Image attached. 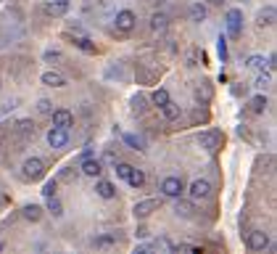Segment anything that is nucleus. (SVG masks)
Masks as SVG:
<instances>
[{"label": "nucleus", "instance_id": "obj_23", "mask_svg": "<svg viewBox=\"0 0 277 254\" xmlns=\"http://www.w3.org/2000/svg\"><path fill=\"white\" fill-rule=\"evenodd\" d=\"M48 212H53V217H61L64 215V206L56 196H48Z\"/></svg>", "mask_w": 277, "mask_h": 254}, {"label": "nucleus", "instance_id": "obj_9", "mask_svg": "<svg viewBox=\"0 0 277 254\" xmlns=\"http://www.w3.org/2000/svg\"><path fill=\"white\" fill-rule=\"evenodd\" d=\"M79 170H82V175H87V178H100L103 164H100L98 159H85V161H82V167H79Z\"/></svg>", "mask_w": 277, "mask_h": 254}, {"label": "nucleus", "instance_id": "obj_37", "mask_svg": "<svg viewBox=\"0 0 277 254\" xmlns=\"http://www.w3.org/2000/svg\"><path fill=\"white\" fill-rule=\"evenodd\" d=\"M45 59H48V61H59L61 53H45Z\"/></svg>", "mask_w": 277, "mask_h": 254}, {"label": "nucleus", "instance_id": "obj_21", "mask_svg": "<svg viewBox=\"0 0 277 254\" xmlns=\"http://www.w3.org/2000/svg\"><path fill=\"white\" fill-rule=\"evenodd\" d=\"M127 183H130L132 188H140L143 183H145V175H143L140 170H135V167H132V170H130V175H127Z\"/></svg>", "mask_w": 277, "mask_h": 254}, {"label": "nucleus", "instance_id": "obj_33", "mask_svg": "<svg viewBox=\"0 0 277 254\" xmlns=\"http://www.w3.org/2000/svg\"><path fill=\"white\" fill-rule=\"evenodd\" d=\"M111 244H114V236H103L95 241V246H111Z\"/></svg>", "mask_w": 277, "mask_h": 254}, {"label": "nucleus", "instance_id": "obj_35", "mask_svg": "<svg viewBox=\"0 0 277 254\" xmlns=\"http://www.w3.org/2000/svg\"><path fill=\"white\" fill-rule=\"evenodd\" d=\"M143 109H145V98H143V96H137V98H135V111L140 114Z\"/></svg>", "mask_w": 277, "mask_h": 254}, {"label": "nucleus", "instance_id": "obj_36", "mask_svg": "<svg viewBox=\"0 0 277 254\" xmlns=\"http://www.w3.org/2000/svg\"><path fill=\"white\" fill-rule=\"evenodd\" d=\"M74 178H77V172H72V170H66L61 175V180H74Z\"/></svg>", "mask_w": 277, "mask_h": 254}, {"label": "nucleus", "instance_id": "obj_38", "mask_svg": "<svg viewBox=\"0 0 277 254\" xmlns=\"http://www.w3.org/2000/svg\"><path fill=\"white\" fill-rule=\"evenodd\" d=\"M209 3H211V6H222V0H209Z\"/></svg>", "mask_w": 277, "mask_h": 254}, {"label": "nucleus", "instance_id": "obj_17", "mask_svg": "<svg viewBox=\"0 0 277 254\" xmlns=\"http://www.w3.org/2000/svg\"><path fill=\"white\" fill-rule=\"evenodd\" d=\"M161 111H164V119H169V122L180 119V106H177V103H172V101H167L164 106H161Z\"/></svg>", "mask_w": 277, "mask_h": 254}, {"label": "nucleus", "instance_id": "obj_40", "mask_svg": "<svg viewBox=\"0 0 277 254\" xmlns=\"http://www.w3.org/2000/svg\"><path fill=\"white\" fill-rule=\"evenodd\" d=\"M0 249H3V244H0Z\"/></svg>", "mask_w": 277, "mask_h": 254}, {"label": "nucleus", "instance_id": "obj_1", "mask_svg": "<svg viewBox=\"0 0 277 254\" xmlns=\"http://www.w3.org/2000/svg\"><path fill=\"white\" fill-rule=\"evenodd\" d=\"M21 175H24V180H40L45 175V164H42V159L37 156H32L24 161V167H21Z\"/></svg>", "mask_w": 277, "mask_h": 254}, {"label": "nucleus", "instance_id": "obj_39", "mask_svg": "<svg viewBox=\"0 0 277 254\" xmlns=\"http://www.w3.org/2000/svg\"><path fill=\"white\" fill-rule=\"evenodd\" d=\"M3 143H6V141H3V135H0V151H3Z\"/></svg>", "mask_w": 277, "mask_h": 254}, {"label": "nucleus", "instance_id": "obj_34", "mask_svg": "<svg viewBox=\"0 0 277 254\" xmlns=\"http://www.w3.org/2000/svg\"><path fill=\"white\" fill-rule=\"evenodd\" d=\"M37 111L40 114H50V101H40L37 103Z\"/></svg>", "mask_w": 277, "mask_h": 254}, {"label": "nucleus", "instance_id": "obj_15", "mask_svg": "<svg viewBox=\"0 0 277 254\" xmlns=\"http://www.w3.org/2000/svg\"><path fill=\"white\" fill-rule=\"evenodd\" d=\"M21 215H24L29 223H37L40 217H42V206H37V204H27L24 209H21Z\"/></svg>", "mask_w": 277, "mask_h": 254}, {"label": "nucleus", "instance_id": "obj_27", "mask_svg": "<svg viewBox=\"0 0 277 254\" xmlns=\"http://www.w3.org/2000/svg\"><path fill=\"white\" fill-rule=\"evenodd\" d=\"M167 101H172V98H169V93H167V90H161V88H158L156 93H153V103H156V106L161 109V106H164Z\"/></svg>", "mask_w": 277, "mask_h": 254}, {"label": "nucleus", "instance_id": "obj_24", "mask_svg": "<svg viewBox=\"0 0 277 254\" xmlns=\"http://www.w3.org/2000/svg\"><path fill=\"white\" fill-rule=\"evenodd\" d=\"M175 212H177V215H182V217H190V215H193V204H188V201H180V199H177V204H175Z\"/></svg>", "mask_w": 277, "mask_h": 254}, {"label": "nucleus", "instance_id": "obj_8", "mask_svg": "<svg viewBox=\"0 0 277 254\" xmlns=\"http://www.w3.org/2000/svg\"><path fill=\"white\" fill-rule=\"evenodd\" d=\"M74 124V117H72V111H66V109H59V111H53V127H64V130H69V127Z\"/></svg>", "mask_w": 277, "mask_h": 254}, {"label": "nucleus", "instance_id": "obj_11", "mask_svg": "<svg viewBox=\"0 0 277 254\" xmlns=\"http://www.w3.org/2000/svg\"><path fill=\"white\" fill-rule=\"evenodd\" d=\"M132 27H135V14H132V11H119V14H117V29L130 32Z\"/></svg>", "mask_w": 277, "mask_h": 254}, {"label": "nucleus", "instance_id": "obj_13", "mask_svg": "<svg viewBox=\"0 0 277 254\" xmlns=\"http://www.w3.org/2000/svg\"><path fill=\"white\" fill-rule=\"evenodd\" d=\"M34 133H37V127H34L29 119L16 122V135L21 138V141H29V138H34Z\"/></svg>", "mask_w": 277, "mask_h": 254}, {"label": "nucleus", "instance_id": "obj_10", "mask_svg": "<svg viewBox=\"0 0 277 254\" xmlns=\"http://www.w3.org/2000/svg\"><path fill=\"white\" fill-rule=\"evenodd\" d=\"M158 209V201L156 199H145V201H137L135 204V217H148L151 212Z\"/></svg>", "mask_w": 277, "mask_h": 254}, {"label": "nucleus", "instance_id": "obj_32", "mask_svg": "<svg viewBox=\"0 0 277 254\" xmlns=\"http://www.w3.org/2000/svg\"><path fill=\"white\" fill-rule=\"evenodd\" d=\"M267 85H272V77H267V74H261V77L256 79V88H267Z\"/></svg>", "mask_w": 277, "mask_h": 254}, {"label": "nucleus", "instance_id": "obj_6", "mask_svg": "<svg viewBox=\"0 0 277 254\" xmlns=\"http://www.w3.org/2000/svg\"><path fill=\"white\" fill-rule=\"evenodd\" d=\"M48 143H50V148H64L69 143V133L64 130V127H53V130L48 133Z\"/></svg>", "mask_w": 277, "mask_h": 254}, {"label": "nucleus", "instance_id": "obj_16", "mask_svg": "<svg viewBox=\"0 0 277 254\" xmlns=\"http://www.w3.org/2000/svg\"><path fill=\"white\" fill-rule=\"evenodd\" d=\"M42 82H45V85H50V88H64V85H66V79H64L59 72H45V74H42Z\"/></svg>", "mask_w": 277, "mask_h": 254}, {"label": "nucleus", "instance_id": "obj_26", "mask_svg": "<svg viewBox=\"0 0 277 254\" xmlns=\"http://www.w3.org/2000/svg\"><path fill=\"white\" fill-rule=\"evenodd\" d=\"M74 45H77L79 51H85V53H95V45H92L87 37H77V40H74Z\"/></svg>", "mask_w": 277, "mask_h": 254}, {"label": "nucleus", "instance_id": "obj_5", "mask_svg": "<svg viewBox=\"0 0 277 254\" xmlns=\"http://www.w3.org/2000/svg\"><path fill=\"white\" fill-rule=\"evenodd\" d=\"M161 191H164V196H169V199H180L182 196V180L180 178H167L164 183H161Z\"/></svg>", "mask_w": 277, "mask_h": 254}, {"label": "nucleus", "instance_id": "obj_18", "mask_svg": "<svg viewBox=\"0 0 277 254\" xmlns=\"http://www.w3.org/2000/svg\"><path fill=\"white\" fill-rule=\"evenodd\" d=\"M95 191H98V196H103V199H114V196H117V188H114L108 180H100L95 186Z\"/></svg>", "mask_w": 277, "mask_h": 254}, {"label": "nucleus", "instance_id": "obj_4", "mask_svg": "<svg viewBox=\"0 0 277 254\" xmlns=\"http://www.w3.org/2000/svg\"><path fill=\"white\" fill-rule=\"evenodd\" d=\"M267 246H269V236L264 233V230H251V233H248V249L264 251Z\"/></svg>", "mask_w": 277, "mask_h": 254}, {"label": "nucleus", "instance_id": "obj_25", "mask_svg": "<svg viewBox=\"0 0 277 254\" xmlns=\"http://www.w3.org/2000/svg\"><path fill=\"white\" fill-rule=\"evenodd\" d=\"M264 109H267V98H264V96H256V98L251 101V111L253 114H261Z\"/></svg>", "mask_w": 277, "mask_h": 254}, {"label": "nucleus", "instance_id": "obj_22", "mask_svg": "<svg viewBox=\"0 0 277 254\" xmlns=\"http://www.w3.org/2000/svg\"><path fill=\"white\" fill-rule=\"evenodd\" d=\"M206 16H209L206 6H201V3H193V6H190V19H193V21H203Z\"/></svg>", "mask_w": 277, "mask_h": 254}, {"label": "nucleus", "instance_id": "obj_20", "mask_svg": "<svg viewBox=\"0 0 277 254\" xmlns=\"http://www.w3.org/2000/svg\"><path fill=\"white\" fill-rule=\"evenodd\" d=\"M248 69H256V72H264V69L269 66V61L264 59V56H248Z\"/></svg>", "mask_w": 277, "mask_h": 254}, {"label": "nucleus", "instance_id": "obj_19", "mask_svg": "<svg viewBox=\"0 0 277 254\" xmlns=\"http://www.w3.org/2000/svg\"><path fill=\"white\" fill-rule=\"evenodd\" d=\"M167 27H169L167 14H153V16H151V29H153V32H164Z\"/></svg>", "mask_w": 277, "mask_h": 254}, {"label": "nucleus", "instance_id": "obj_7", "mask_svg": "<svg viewBox=\"0 0 277 254\" xmlns=\"http://www.w3.org/2000/svg\"><path fill=\"white\" fill-rule=\"evenodd\" d=\"M198 146L206 148V151H216V148H219V133H214V130L201 133L198 135Z\"/></svg>", "mask_w": 277, "mask_h": 254}, {"label": "nucleus", "instance_id": "obj_29", "mask_svg": "<svg viewBox=\"0 0 277 254\" xmlns=\"http://www.w3.org/2000/svg\"><path fill=\"white\" fill-rule=\"evenodd\" d=\"M216 51H219V56H222V61H227V43H225V37H219Z\"/></svg>", "mask_w": 277, "mask_h": 254}, {"label": "nucleus", "instance_id": "obj_14", "mask_svg": "<svg viewBox=\"0 0 277 254\" xmlns=\"http://www.w3.org/2000/svg\"><path fill=\"white\" fill-rule=\"evenodd\" d=\"M256 24H259V27H272V24H274V8H272V6H267L264 11H259Z\"/></svg>", "mask_w": 277, "mask_h": 254}, {"label": "nucleus", "instance_id": "obj_30", "mask_svg": "<svg viewBox=\"0 0 277 254\" xmlns=\"http://www.w3.org/2000/svg\"><path fill=\"white\" fill-rule=\"evenodd\" d=\"M124 143H130V146L135 148V151H137V148H143V143H140V141H137V138H135V135H124Z\"/></svg>", "mask_w": 277, "mask_h": 254}, {"label": "nucleus", "instance_id": "obj_12", "mask_svg": "<svg viewBox=\"0 0 277 254\" xmlns=\"http://www.w3.org/2000/svg\"><path fill=\"white\" fill-rule=\"evenodd\" d=\"M45 14L48 16H64L69 11V0H53V3H45Z\"/></svg>", "mask_w": 277, "mask_h": 254}, {"label": "nucleus", "instance_id": "obj_2", "mask_svg": "<svg viewBox=\"0 0 277 254\" xmlns=\"http://www.w3.org/2000/svg\"><path fill=\"white\" fill-rule=\"evenodd\" d=\"M240 32H243V14L238 8H230L227 11V34L230 37H240Z\"/></svg>", "mask_w": 277, "mask_h": 254}, {"label": "nucleus", "instance_id": "obj_28", "mask_svg": "<svg viewBox=\"0 0 277 254\" xmlns=\"http://www.w3.org/2000/svg\"><path fill=\"white\" fill-rule=\"evenodd\" d=\"M56 188H59V183H56V180H48V183L42 186V196H45V199H48V196H56Z\"/></svg>", "mask_w": 277, "mask_h": 254}, {"label": "nucleus", "instance_id": "obj_31", "mask_svg": "<svg viewBox=\"0 0 277 254\" xmlns=\"http://www.w3.org/2000/svg\"><path fill=\"white\" fill-rule=\"evenodd\" d=\"M130 170H132V167H130V164H117V175H119V178H124V180H127V175H130Z\"/></svg>", "mask_w": 277, "mask_h": 254}, {"label": "nucleus", "instance_id": "obj_3", "mask_svg": "<svg viewBox=\"0 0 277 254\" xmlns=\"http://www.w3.org/2000/svg\"><path fill=\"white\" fill-rule=\"evenodd\" d=\"M209 196H211L209 180H193V186H190V199L193 201H203V199H209Z\"/></svg>", "mask_w": 277, "mask_h": 254}]
</instances>
